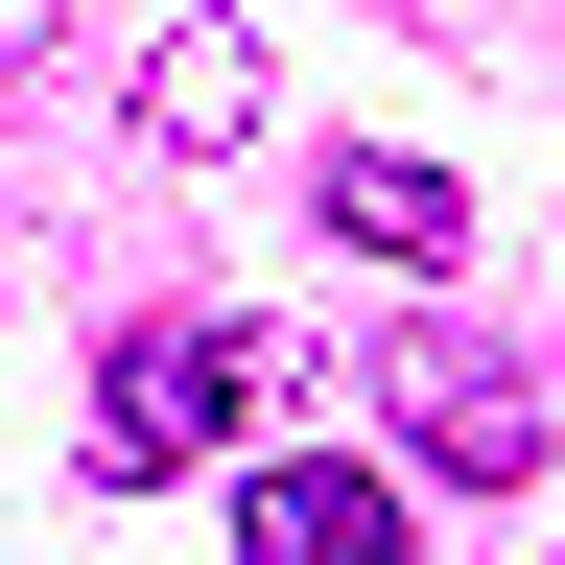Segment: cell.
Wrapping results in <instances>:
<instances>
[{"label": "cell", "mask_w": 565, "mask_h": 565, "mask_svg": "<svg viewBox=\"0 0 565 565\" xmlns=\"http://www.w3.org/2000/svg\"><path fill=\"white\" fill-rule=\"evenodd\" d=\"M236 424H259V330H236V307H141V330H118V377H95L118 494H141V471H212Z\"/></svg>", "instance_id": "6da1fadb"}, {"label": "cell", "mask_w": 565, "mask_h": 565, "mask_svg": "<svg viewBox=\"0 0 565 565\" xmlns=\"http://www.w3.org/2000/svg\"><path fill=\"white\" fill-rule=\"evenodd\" d=\"M377 401H401V448L448 471V494H542V377H519L494 330H401Z\"/></svg>", "instance_id": "7a4b0ae2"}, {"label": "cell", "mask_w": 565, "mask_h": 565, "mask_svg": "<svg viewBox=\"0 0 565 565\" xmlns=\"http://www.w3.org/2000/svg\"><path fill=\"white\" fill-rule=\"evenodd\" d=\"M259 565H401V471H236Z\"/></svg>", "instance_id": "3957f363"}, {"label": "cell", "mask_w": 565, "mask_h": 565, "mask_svg": "<svg viewBox=\"0 0 565 565\" xmlns=\"http://www.w3.org/2000/svg\"><path fill=\"white\" fill-rule=\"evenodd\" d=\"M330 236L353 259H471V189L424 166V141H353V166H330Z\"/></svg>", "instance_id": "277c9868"}, {"label": "cell", "mask_w": 565, "mask_h": 565, "mask_svg": "<svg viewBox=\"0 0 565 565\" xmlns=\"http://www.w3.org/2000/svg\"><path fill=\"white\" fill-rule=\"evenodd\" d=\"M141 118H166V141H259V47H236V24H166Z\"/></svg>", "instance_id": "5b68a950"}, {"label": "cell", "mask_w": 565, "mask_h": 565, "mask_svg": "<svg viewBox=\"0 0 565 565\" xmlns=\"http://www.w3.org/2000/svg\"><path fill=\"white\" fill-rule=\"evenodd\" d=\"M47 47H71V0H0V71H47Z\"/></svg>", "instance_id": "8992f818"}]
</instances>
